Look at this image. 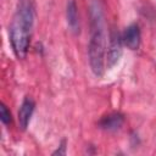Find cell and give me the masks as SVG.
Segmentation results:
<instances>
[{"mask_svg":"<svg viewBox=\"0 0 156 156\" xmlns=\"http://www.w3.org/2000/svg\"><path fill=\"white\" fill-rule=\"evenodd\" d=\"M0 119H1V122L4 124H9L12 121L11 112H10V110L7 108V106L4 102L0 104Z\"/></svg>","mask_w":156,"mask_h":156,"instance_id":"8","label":"cell"},{"mask_svg":"<svg viewBox=\"0 0 156 156\" xmlns=\"http://www.w3.org/2000/svg\"><path fill=\"white\" fill-rule=\"evenodd\" d=\"M90 16V39L88 44V58L93 74L102 77L105 71V17L99 0H93L89 7Z\"/></svg>","mask_w":156,"mask_h":156,"instance_id":"1","label":"cell"},{"mask_svg":"<svg viewBox=\"0 0 156 156\" xmlns=\"http://www.w3.org/2000/svg\"><path fill=\"white\" fill-rule=\"evenodd\" d=\"M35 11L32 0H20L10 26V41L15 55L24 58L32 38Z\"/></svg>","mask_w":156,"mask_h":156,"instance_id":"2","label":"cell"},{"mask_svg":"<svg viewBox=\"0 0 156 156\" xmlns=\"http://www.w3.org/2000/svg\"><path fill=\"white\" fill-rule=\"evenodd\" d=\"M66 20H67V26L69 30L74 34L79 33V29H80L79 15H78V7L74 0H68L66 4Z\"/></svg>","mask_w":156,"mask_h":156,"instance_id":"7","label":"cell"},{"mask_svg":"<svg viewBox=\"0 0 156 156\" xmlns=\"http://www.w3.org/2000/svg\"><path fill=\"white\" fill-rule=\"evenodd\" d=\"M34 108H35V102L33 101V99L30 98H24V100L22 101L21 106H20V110H18V124H20V128L21 129H27L29 122H30V118H32V115L34 112Z\"/></svg>","mask_w":156,"mask_h":156,"instance_id":"6","label":"cell"},{"mask_svg":"<svg viewBox=\"0 0 156 156\" xmlns=\"http://www.w3.org/2000/svg\"><path fill=\"white\" fill-rule=\"evenodd\" d=\"M66 154H67V141H66V139H63L60 143L58 147L52 152V155H66Z\"/></svg>","mask_w":156,"mask_h":156,"instance_id":"9","label":"cell"},{"mask_svg":"<svg viewBox=\"0 0 156 156\" xmlns=\"http://www.w3.org/2000/svg\"><path fill=\"white\" fill-rule=\"evenodd\" d=\"M123 54L122 34L117 29H111L108 35V45L106 52V67L112 68L118 63Z\"/></svg>","mask_w":156,"mask_h":156,"instance_id":"3","label":"cell"},{"mask_svg":"<svg viewBox=\"0 0 156 156\" xmlns=\"http://www.w3.org/2000/svg\"><path fill=\"white\" fill-rule=\"evenodd\" d=\"M123 124H124V116L121 112H112V113L104 116L99 121L98 127L104 130L115 132V130L121 129Z\"/></svg>","mask_w":156,"mask_h":156,"instance_id":"5","label":"cell"},{"mask_svg":"<svg viewBox=\"0 0 156 156\" xmlns=\"http://www.w3.org/2000/svg\"><path fill=\"white\" fill-rule=\"evenodd\" d=\"M122 41L123 45L130 50H138L141 41V33L139 26L136 23L129 24L122 33Z\"/></svg>","mask_w":156,"mask_h":156,"instance_id":"4","label":"cell"}]
</instances>
